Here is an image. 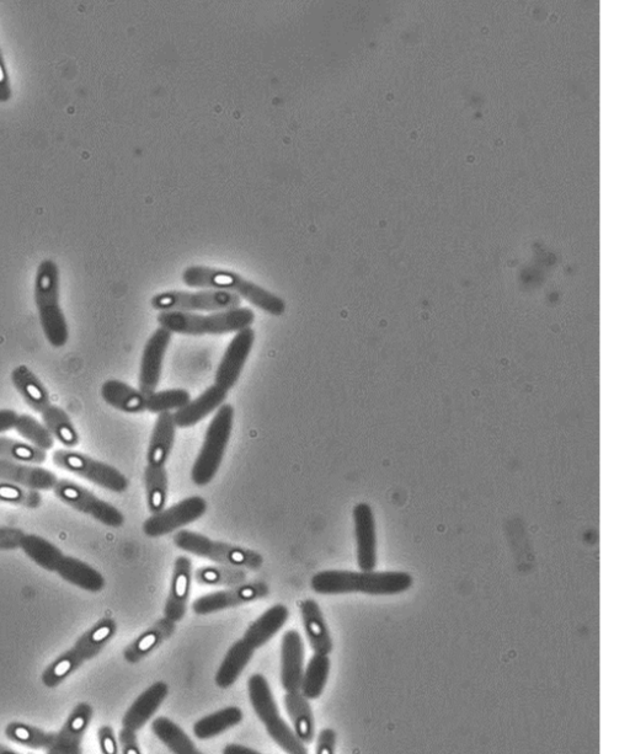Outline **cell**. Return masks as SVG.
Masks as SVG:
<instances>
[{
  "label": "cell",
  "instance_id": "obj_1",
  "mask_svg": "<svg viewBox=\"0 0 630 754\" xmlns=\"http://www.w3.org/2000/svg\"><path fill=\"white\" fill-rule=\"evenodd\" d=\"M413 585V577L399 571H347L325 570L315 574L311 580L314 592L320 595H346L361 592L373 596L397 595L408 591Z\"/></svg>",
  "mask_w": 630,
  "mask_h": 754
},
{
  "label": "cell",
  "instance_id": "obj_2",
  "mask_svg": "<svg viewBox=\"0 0 630 754\" xmlns=\"http://www.w3.org/2000/svg\"><path fill=\"white\" fill-rule=\"evenodd\" d=\"M183 281L186 286L192 288L232 292L253 304L256 308L275 315V317H281L286 312L284 299L264 290L263 287L255 285L253 282L245 280L234 272L211 269V267L205 266H192L185 270Z\"/></svg>",
  "mask_w": 630,
  "mask_h": 754
},
{
  "label": "cell",
  "instance_id": "obj_3",
  "mask_svg": "<svg viewBox=\"0 0 630 754\" xmlns=\"http://www.w3.org/2000/svg\"><path fill=\"white\" fill-rule=\"evenodd\" d=\"M255 314L250 308L221 310L210 315L184 312H160L158 323L170 333L201 336L224 335L252 326Z\"/></svg>",
  "mask_w": 630,
  "mask_h": 754
},
{
  "label": "cell",
  "instance_id": "obj_4",
  "mask_svg": "<svg viewBox=\"0 0 630 754\" xmlns=\"http://www.w3.org/2000/svg\"><path fill=\"white\" fill-rule=\"evenodd\" d=\"M92 716L93 710L90 705L80 704L57 734H50L24 724H12L8 726L7 736L21 745L39 748L48 753H78L80 741Z\"/></svg>",
  "mask_w": 630,
  "mask_h": 754
},
{
  "label": "cell",
  "instance_id": "obj_5",
  "mask_svg": "<svg viewBox=\"0 0 630 754\" xmlns=\"http://www.w3.org/2000/svg\"><path fill=\"white\" fill-rule=\"evenodd\" d=\"M35 303L47 341L56 349L66 346L69 329L60 303V275L52 261L42 262L37 271Z\"/></svg>",
  "mask_w": 630,
  "mask_h": 754
},
{
  "label": "cell",
  "instance_id": "obj_6",
  "mask_svg": "<svg viewBox=\"0 0 630 754\" xmlns=\"http://www.w3.org/2000/svg\"><path fill=\"white\" fill-rule=\"evenodd\" d=\"M250 703L272 740L288 754H307L308 748L298 740L295 731L282 719L268 679L261 673L249 678Z\"/></svg>",
  "mask_w": 630,
  "mask_h": 754
},
{
  "label": "cell",
  "instance_id": "obj_7",
  "mask_svg": "<svg viewBox=\"0 0 630 754\" xmlns=\"http://www.w3.org/2000/svg\"><path fill=\"white\" fill-rule=\"evenodd\" d=\"M174 544L183 552L200 556L218 565L236 566V568L260 570L263 568L264 558L252 549L238 547V545L216 542L204 534L181 529L175 534Z\"/></svg>",
  "mask_w": 630,
  "mask_h": 754
},
{
  "label": "cell",
  "instance_id": "obj_8",
  "mask_svg": "<svg viewBox=\"0 0 630 754\" xmlns=\"http://www.w3.org/2000/svg\"><path fill=\"white\" fill-rule=\"evenodd\" d=\"M233 420V406L223 404L208 425L204 445L191 470L195 485L206 486L216 477L232 435Z\"/></svg>",
  "mask_w": 630,
  "mask_h": 754
},
{
  "label": "cell",
  "instance_id": "obj_9",
  "mask_svg": "<svg viewBox=\"0 0 630 754\" xmlns=\"http://www.w3.org/2000/svg\"><path fill=\"white\" fill-rule=\"evenodd\" d=\"M116 633V623L112 619H103L87 631L73 649L63 654L60 659L48 667L42 677L47 687H56L63 679L82 666L85 661L92 660L108 645Z\"/></svg>",
  "mask_w": 630,
  "mask_h": 754
},
{
  "label": "cell",
  "instance_id": "obj_10",
  "mask_svg": "<svg viewBox=\"0 0 630 754\" xmlns=\"http://www.w3.org/2000/svg\"><path fill=\"white\" fill-rule=\"evenodd\" d=\"M242 298L232 292L204 290L199 292L170 291L159 293L152 306L160 312H221L240 307Z\"/></svg>",
  "mask_w": 630,
  "mask_h": 754
},
{
  "label": "cell",
  "instance_id": "obj_11",
  "mask_svg": "<svg viewBox=\"0 0 630 754\" xmlns=\"http://www.w3.org/2000/svg\"><path fill=\"white\" fill-rule=\"evenodd\" d=\"M52 461L69 473L101 486L112 493L122 494L128 489L127 478L111 465L87 456V454L58 449L53 453Z\"/></svg>",
  "mask_w": 630,
  "mask_h": 754
},
{
  "label": "cell",
  "instance_id": "obj_12",
  "mask_svg": "<svg viewBox=\"0 0 630 754\" xmlns=\"http://www.w3.org/2000/svg\"><path fill=\"white\" fill-rule=\"evenodd\" d=\"M55 493L68 506L76 508L77 511L92 516L96 521L104 523L105 526L119 528L124 526L125 517L115 506L83 488L73 481L58 480Z\"/></svg>",
  "mask_w": 630,
  "mask_h": 754
},
{
  "label": "cell",
  "instance_id": "obj_13",
  "mask_svg": "<svg viewBox=\"0 0 630 754\" xmlns=\"http://www.w3.org/2000/svg\"><path fill=\"white\" fill-rule=\"evenodd\" d=\"M207 511V502L204 497L191 496L178 504L153 513L143 523V532L147 537L159 538L178 531L180 528L200 520Z\"/></svg>",
  "mask_w": 630,
  "mask_h": 754
},
{
  "label": "cell",
  "instance_id": "obj_14",
  "mask_svg": "<svg viewBox=\"0 0 630 754\" xmlns=\"http://www.w3.org/2000/svg\"><path fill=\"white\" fill-rule=\"evenodd\" d=\"M270 588L265 582H250L227 588V590L208 593L206 596L197 598L192 603V611L197 616L224 611V609L237 608L244 604L252 603L261 598L268 597Z\"/></svg>",
  "mask_w": 630,
  "mask_h": 754
},
{
  "label": "cell",
  "instance_id": "obj_15",
  "mask_svg": "<svg viewBox=\"0 0 630 754\" xmlns=\"http://www.w3.org/2000/svg\"><path fill=\"white\" fill-rule=\"evenodd\" d=\"M254 341L255 333L252 326L238 331L234 336L217 368L215 384L218 387L228 392L237 384L245 362L252 352Z\"/></svg>",
  "mask_w": 630,
  "mask_h": 754
},
{
  "label": "cell",
  "instance_id": "obj_16",
  "mask_svg": "<svg viewBox=\"0 0 630 754\" xmlns=\"http://www.w3.org/2000/svg\"><path fill=\"white\" fill-rule=\"evenodd\" d=\"M173 334L169 330L162 328L154 331L149 338L146 347H144L141 372H140V390L146 395L157 392L160 376H162L164 356L172 341Z\"/></svg>",
  "mask_w": 630,
  "mask_h": 754
},
{
  "label": "cell",
  "instance_id": "obj_17",
  "mask_svg": "<svg viewBox=\"0 0 630 754\" xmlns=\"http://www.w3.org/2000/svg\"><path fill=\"white\" fill-rule=\"evenodd\" d=\"M357 564L361 571H373L377 566V533L373 511L368 504L354 508Z\"/></svg>",
  "mask_w": 630,
  "mask_h": 754
},
{
  "label": "cell",
  "instance_id": "obj_18",
  "mask_svg": "<svg viewBox=\"0 0 630 754\" xmlns=\"http://www.w3.org/2000/svg\"><path fill=\"white\" fill-rule=\"evenodd\" d=\"M192 584V563L188 556L175 560L172 587L164 607V617L174 623L180 622L188 611Z\"/></svg>",
  "mask_w": 630,
  "mask_h": 754
},
{
  "label": "cell",
  "instance_id": "obj_19",
  "mask_svg": "<svg viewBox=\"0 0 630 754\" xmlns=\"http://www.w3.org/2000/svg\"><path fill=\"white\" fill-rule=\"evenodd\" d=\"M304 672V644L297 630L286 631L281 645V683L286 692L300 691Z\"/></svg>",
  "mask_w": 630,
  "mask_h": 754
},
{
  "label": "cell",
  "instance_id": "obj_20",
  "mask_svg": "<svg viewBox=\"0 0 630 754\" xmlns=\"http://www.w3.org/2000/svg\"><path fill=\"white\" fill-rule=\"evenodd\" d=\"M0 480L32 490L53 489L58 481L50 470L4 458H0Z\"/></svg>",
  "mask_w": 630,
  "mask_h": 754
},
{
  "label": "cell",
  "instance_id": "obj_21",
  "mask_svg": "<svg viewBox=\"0 0 630 754\" xmlns=\"http://www.w3.org/2000/svg\"><path fill=\"white\" fill-rule=\"evenodd\" d=\"M228 392L218 385H212L207 388L199 398L190 400L188 404L173 414L176 427L180 429H189V427L199 424L200 421L220 409L227 399Z\"/></svg>",
  "mask_w": 630,
  "mask_h": 754
},
{
  "label": "cell",
  "instance_id": "obj_22",
  "mask_svg": "<svg viewBox=\"0 0 630 754\" xmlns=\"http://www.w3.org/2000/svg\"><path fill=\"white\" fill-rule=\"evenodd\" d=\"M168 694L169 686L167 683L160 681L152 684L128 709L124 720H122V725L136 732L141 730L153 718L158 709L162 707Z\"/></svg>",
  "mask_w": 630,
  "mask_h": 754
},
{
  "label": "cell",
  "instance_id": "obj_23",
  "mask_svg": "<svg viewBox=\"0 0 630 754\" xmlns=\"http://www.w3.org/2000/svg\"><path fill=\"white\" fill-rule=\"evenodd\" d=\"M300 609L304 630L314 654H331L334 647L333 639L318 602L309 598L300 603Z\"/></svg>",
  "mask_w": 630,
  "mask_h": 754
},
{
  "label": "cell",
  "instance_id": "obj_24",
  "mask_svg": "<svg viewBox=\"0 0 630 754\" xmlns=\"http://www.w3.org/2000/svg\"><path fill=\"white\" fill-rule=\"evenodd\" d=\"M176 623L168 618L159 619L151 628L144 631L138 638L128 645L124 651L127 662L138 663L152 654L154 650L172 638L175 633Z\"/></svg>",
  "mask_w": 630,
  "mask_h": 754
},
{
  "label": "cell",
  "instance_id": "obj_25",
  "mask_svg": "<svg viewBox=\"0 0 630 754\" xmlns=\"http://www.w3.org/2000/svg\"><path fill=\"white\" fill-rule=\"evenodd\" d=\"M290 618V611L285 604H275L266 611L263 616L259 617L249 625L244 634V640L253 647L254 650L260 649L274 638L279 631L284 628Z\"/></svg>",
  "mask_w": 630,
  "mask_h": 754
},
{
  "label": "cell",
  "instance_id": "obj_26",
  "mask_svg": "<svg viewBox=\"0 0 630 754\" xmlns=\"http://www.w3.org/2000/svg\"><path fill=\"white\" fill-rule=\"evenodd\" d=\"M284 703L298 740L306 746L309 745L313 742L315 736L314 715L309 699L304 697L300 691L287 692Z\"/></svg>",
  "mask_w": 630,
  "mask_h": 754
},
{
  "label": "cell",
  "instance_id": "obj_27",
  "mask_svg": "<svg viewBox=\"0 0 630 754\" xmlns=\"http://www.w3.org/2000/svg\"><path fill=\"white\" fill-rule=\"evenodd\" d=\"M101 397L106 404L124 413L138 414L146 410V395L117 379H109L103 384Z\"/></svg>",
  "mask_w": 630,
  "mask_h": 754
},
{
  "label": "cell",
  "instance_id": "obj_28",
  "mask_svg": "<svg viewBox=\"0 0 630 754\" xmlns=\"http://www.w3.org/2000/svg\"><path fill=\"white\" fill-rule=\"evenodd\" d=\"M254 651L253 647L244 639L234 643L216 673L215 682L217 686L222 689L231 688L238 681L248 663L252 661Z\"/></svg>",
  "mask_w": 630,
  "mask_h": 754
},
{
  "label": "cell",
  "instance_id": "obj_29",
  "mask_svg": "<svg viewBox=\"0 0 630 754\" xmlns=\"http://www.w3.org/2000/svg\"><path fill=\"white\" fill-rule=\"evenodd\" d=\"M10 378H12L15 389L18 390L25 403L36 413H42L51 405L50 395H48L45 385L29 367L24 365L16 367Z\"/></svg>",
  "mask_w": 630,
  "mask_h": 754
},
{
  "label": "cell",
  "instance_id": "obj_30",
  "mask_svg": "<svg viewBox=\"0 0 630 754\" xmlns=\"http://www.w3.org/2000/svg\"><path fill=\"white\" fill-rule=\"evenodd\" d=\"M176 425L173 413L158 415L148 449V464L165 465L174 447Z\"/></svg>",
  "mask_w": 630,
  "mask_h": 754
},
{
  "label": "cell",
  "instance_id": "obj_31",
  "mask_svg": "<svg viewBox=\"0 0 630 754\" xmlns=\"http://www.w3.org/2000/svg\"><path fill=\"white\" fill-rule=\"evenodd\" d=\"M244 714L238 707H228L205 716L194 725V735L199 740H210L242 723Z\"/></svg>",
  "mask_w": 630,
  "mask_h": 754
},
{
  "label": "cell",
  "instance_id": "obj_32",
  "mask_svg": "<svg viewBox=\"0 0 630 754\" xmlns=\"http://www.w3.org/2000/svg\"><path fill=\"white\" fill-rule=\"evenodd\" d=\"M56 571L63 579L87 591L99 592L105 586L104 577L100 575V572L90 568L82 561L68 558V556L63 555Z\"/></svg>",
  "mask_w": 630,
  "mask_h": 754
},
{
  "label": "cell",
  "instance_id": "obj_33",
  "mask_svg": "<svg viewBox=\"0 0 630 754\" xmlns=\"http://www.w3.org/2000/svg\"><path fill=\"white\" fill-rule=\"evenodd\" d=\"M153 734L158 737L170 752L175 754H199L195 743L191 741L186 732L176 725L173 720L159 716L152 723Z\"/></svg>",
  "mask_w": 630,
  "mask_h": 754
},
{
  "label": "cell",
  "instance_id": "obj_34",
  "mask_svg": "<svg viewBox=\"0 0 630 754\" xmlns=\"http://www.w3.org/2000/svg\"><path fill=\"white\" fill-rule=\"evenodd\" d=\"M331 662L329 655L314 654L303 672L300 692L309 700L318 699L327 686Z\"/></svg>",
  "mask_w": 630,
  "mask_h": 754
},
{
  "label": "cell",
  "instance_id": "obj_35",
  "mask_svg": "<svg viewBox=\"0 0 630 754\" xmlns=\"http://www.w3.org/2000/svg\"><path fill=\"white\" fill-rule=\"evenodd\" d=\"M42 420L48 431L66 447H76L79 443V433L68 416L60 406L50 405L42 411Z\"/></svg>",
  "mask_w": 630,
  "mask_h": 754
},
{
  "label": "cell",
  "instance_id": "obj_36",
  "mask_svg": "<svg viewBox=\"0 0 630 754\" xmlns=\"http://www.w3.org/2000/svg\"><path fill=\"white\" fill-rule=\"evenodd\" d=\"M168 473L164 465L148 464L144 472L147 502L149 511L153 513L164 510L168 497Z\"/></svg>",
  "mask_w": 630,
  "mask_h": 754
},
{
  "label": "cell",
  "instance_id": "obj_37",
  "mask_svg": "<svg viewBox=\"0 0 630 754\" xmlns=\"http://www.w3.org/2000/svg\"><path fill=\"white\" fill-rule=\"evenodd\" d=\"M195 580L204 586L233 587L247 581V572L236 566H204L195 572Z\"/></svg>",
  "mask_w": 630,
  "mask_h": 754
},
{
  "label": "cell",
  "instance_id": "obj_38",
  "mask_svg": "<svg viewBox=\"0 0 630 754\" xmlns=\"http://www.w3.org/2000/svg\"><path fill=\"white\" fill-rule=\"evenodd\" d=\"M21 548L42 568L51 571L57 570V566L63 558V554L55 545L36 536H25L23 543H21Z\"/></svg>",
  "mask_w": 630,
  "mask_h": 754
},
{
  "label": "cell",
  "instance_id": "obj_39",
  "mask_svg": "<svg viewBox=\"0 0 630 754\" xmlns=\"http://www.w3.org/2000/svg\"><path fill=\"white\" fill-rule=\"evenodd\" d=\"M15 430L28 441L30 445L48 451L55 446V437L44 424L30 415H20L16 420Z\"/></svg>",
  "mask_w": 630,
  "mask_h": 754
},
{
  "label": "cell",
  "instance_id": "obj_40",
  "mask_svg": "<svg viewBox=\"0 0 630 754\" xmlns=\"http://www.w3.org/2000/svg\"><path fill=\"white\" fill-rule=\"evenodd\" d=\"M0 458L26 464H42L47 459V452L30 443L0 437Z\"/></svg>",
  "mask_w": 630,
  "mask_h": 754
},
{
  "label": "cell",
  "instance_id": "obj_41",
  "mask_svg": "<svg viewBox=\"0 0 630 754\" xmlns=\"http://www.w3.org/2000/svg\"><path fill=\"white\" fill-rule=\"evenodd\" d=\"M191 400L190 393L185 389H169L154 392L146 397V410L154 414L172 413V410L184 408Z\"/></svg>",
  "mask_w": 630,
  "mask_h": 754
},
{
  "label": "cell",
  "instance_id": "obj_42",
  "mask_svg": "<svg viewBox=\"0 0 630 754\" xmlns=\"http://www.w3.org/2000/svg\"><path fill=\"white\" fill-rule=\"evenodd\" d=\"M0 500L32 507H36L41 501L36 494H26L23 489L19 488V485L8 483V481L0 483Z\"/></svg>",
  "mask_w": 630,
  "mask_h": 754
},
{
  "label": "cell",
  "instance_id": "obj_43",
  "mask_svg": "<svg viewBox=\"0 0 630 754\" xmlns=\"http://www.w3.org/2000/svg\"><path fill=\"white\" fill-rule=\"evenodd\" d=\"M119 742L122 748V753H125V754L142 753L140 742H138V739H137L136 731H133L131 729H127V727H124V729H122L120 732Z\"/></svg>",
  "mask_w": 630,
  "mask_h": 754
},
{
  "label": "cell",
  "instance_id": "obj_44",
  "mask_svg": "<svg viewBox=\"0 0 630 754\" xmlns=\"http://www.w3.org/2000/svg\"><path fill=\"white\" fill-rule=\"evenodd\" d=\"M99 741L101 752L105 754H116L117 752H119V743H117L116 741L112 727H101V729L99 730Z\"/></svg>",
  "mask_w": 630,
  "mask_h": 754
},
{
  "label": "cell",
  "instance_id": "obj_45",
  "mask_svg": "<svg viewBox=\"0 0 630 754\" xmlns=\"http://www.w3.org/2000/svg\"><path fill=\"white\" fill-rule=\"evenodd\" d=\"M336 739H338V736H336V732L333 729L320 731L315 750H317L318 754H333L335 752Z\"/></svg>",
  "mask_w": 630,
  "mask_h": 754
},
{
  "label": "cell",
  "instance_id": "obj_46",
  "mask_svg": "<svg viewBox=\"0 0 630 754\" xmlns=\"http://www.w3.org/2000/svg\"><path fill=\"white\" fill-rule=\"evenodd\" d=\"M24 537L23 532L16 531V529H0V549L21 547Z\"/></svg>",
  "mask_w": 630,
  "mask_h": 754
},
{
  "label": "cell",
  "instance_id": "obj_47",
  "mask_svg": "<svg viewBox=\"0 0 630 754\" xmlns=\"http://www.w3.org/2000/svg\"><path fill=\"white\" fill-rule=\"evenodd\" d=\"M18 417L14 410H0V433L15 429Z\"/></svg>",
  "mask_w": 630,
  "mask_h": 754
},
{
  "label": "cell",
  "instance_id": "obj_48",
  "mask_svg": "<svg viewBox=\"0 0 630 754\" xmlns=\"http://www.w3.org/2000/svg\"><path fill=\"white\" fill-rule=\"evenodd\" d=\"M224 754H259L260 752L253 750V748L240 746V745H234V743H231V745H227L224 747L223 750Z\"/></svg>",
  "mask_w": 630,
  "mask_h": 754
},
{
  "label": "cell",
  "instance_id": "obj_49",
  "mask_svg": "<svg viewBox=\"0 0 630 754\" xmlns=\"http://www.w3.org/2000/svg\"><path fill=\"white\" fill-rule=\"evenodd\" d=\"M0 753H13V751L9 750L7 747L0 746Z\"/></svg>",
  "mask_w": 630,
  "mask_h": 754
}]
</instances>
